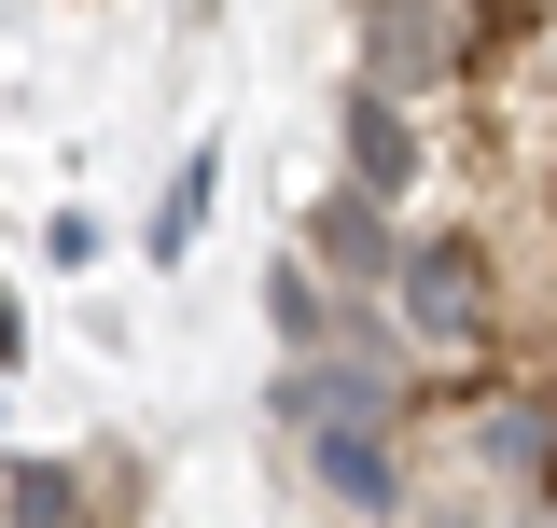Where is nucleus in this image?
<instances>
[{
    "instance_id": "obj_1",
    "label": "nucleus",
    "mask_w": 557,
    "mask_h": 528,
    "mask_svg": "<svg viewBox=\"0 0 557 528\" xmlns=\"http://www.w3.org/2000/svg\"><path fill=\"white\" fill-rule=\"evenodd\" d=\"M391 306H405L418 362H516V278H502V237L487 223H418Z\"/></svg>"
},
{
    "instance_id": "obj_2",
    "label": "nucleus",
    "mask_w": 557,
    "mask_h": 528,
    "mask_svg": "<svg viewBox=\"0 0 557 528\" xmlns=\"http://www.w3.org/2000/svg\"><path fill=\"white\" fill-rule=\"evenodd\" d=\"M293 473H307L348 528H418V501H432L418 431H307V445H293Z\"/></svg>"
},
{
    "instance_id": "obj_3",
    "label": "nucleus",
    "mask_w": 557,
    "mask_h": 528,
    "mask_svg": "<svg viewBox=\"0 0 557 528\" xmlns=\"http://www.w3.org/2000/svg\"><path fill=\"white\" fill-rule=\"evenodd\" d=\"M362 84H391V98H474V70H460V28H446V0H362Z\"/></svg>"
},
{
    "instance_id": "obj_4",
    "label": "nucleus",
    "mask_w": 557,
    "mask_h": 528,
    "mask_svg": "<svg viewBox=\"0 0 557 528\" xmlns=\"http://www.w3.org/2000/svg\"><path fill=\"white\" fill-rule=\"evenodd\" d=\"M335 153H348V181L391 196V209H418V181H432V126H418V98L362 84V70H348V98H335Z\"/></svg>"
},
{
    "instance_id": "obj_5",
    "label": "nucleus",
    "mask_w": 557,
    "mask_h": 528,
    "mask_svg": "<svg viewBox=\"0 0 557 528\" xmlns=\"http://www.w3.org/2000/svg\"><path fill=\"white\" fill-rule=\"evenodd\" d=\"M0 528H139L126 460H0Z\"/></svg>"
},
{
    "instance_id": "obj_6",
    "label": "nucleus",
    "mask_w": 557,
    "mask_h": 528,
    "mask_svg": "<svg viewBox=\"0 0 557 528\" xmlns=\"http://www.w3.org/2000/svg\"><path fill=\"white\" fill-rule=\"evenodd\" d=\"M307 251L335 264L348 292H391V278H405V251H418V223H405V209H391V196H362V181H348V167H335V181L307 196Z\"/></svg>"
},
{
    "instance_id": "obj_7",
    "label": "nucleus",
    "mask_w": 557,
    "mask_h": 528,
    "mask_svg": "<svg viewBox=\"0 0 557 528\" xmlns=\"http://www.w3.org/2000/svg\"><path fill=\"white\" fill-rule=\"evenodd\" d=\"M265 334H278V362H321V348L348 334V278H335L321 251H307V237H293V251L265 264Z\"/></svg>"
},
{
    "instance_id": "obj_8",
    "label": "nucleus",
    "mask_w": 557,
    "mask_h": 528,
    "mask_svg": "<svg viewBox=\"0 0 557 528\" xmlns=\"http://www.w3.org/2000/svg\"><path fill=\"white\" fill-rule=\"evenodd\" d=\"M209 196H223V153H182V181L153 196V264H196V237H209Z\"/></svg>"
},
{
    "instance_id": "obj_9",
    "label": "nucleus",
    "mask_w": 557,
    "mask_h": 528,
    "mask_svg": "<svg viewBox=\"0 0 557 528\" xmlns=\"http://www.w3.org/2000/svg\"><path fill=\"white\" fill-rule=\"evenodd\" d=\"M265 431H278V445L321 431V362H278V376H265Z\"/></svg>"
},
{
    "instance_id": "obj_10",
    "label": "nucleus",
    "mask_w": 557,
    "mask_h": 528,
    "mask_svg": "<svg viewBox=\"0 0 557 528\" xmlns=\"http://www.w3.org/2000/svg\"><path fill=\"white\" fill-rule=\"evenodd\" d=\"M14 362H28V306L0 292V376H14Z\"/></svg>"
}]
</instances>
